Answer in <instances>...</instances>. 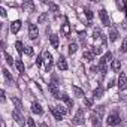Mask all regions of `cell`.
<instances>
[{"instance_id":"1","label":"cell","mask_w":127,"mask_h":127,"mask_svg":"<svg viewBox=\"0 0 127 127\" xmlns=\"http://www.w3.org/2000/svg\"><path fill=\"white\" fill-rule=\"evenodd\" d=\"M103 115H105V106L100 105V106H96V109L91 112V121L94 126H99L100 121L103 120Z\"/></svg>"},{"instance_id":"2","label":"cell","mask_w":127,"mask_h":127,"mask_svg":"<svg viewBox=\"0 0 127 127\" xmlns=\"http://www.w3.org/2000/svg\"><path fill=\"white\" fill-rule=\"evenodd\" d=\"M106 123H108V126H117V124H120L121 123V117H120V114L117 112V111H114V112H111L109 115H108V120H106Z\"/></svg>"},{"instance_id":"3","label":"cell","mask_w":127,"mask_h":127,"mask_svg":"<svg viewBox=\"0 0 127 127\" xmlns=\"http://www.w3.org/2000/svg\"><path fill=\"white\" fill-rule=\"evenodd\" d=\"M73 124H76V126H81V124H84V109H78L76 111V114H75V117H73Z\"/></svg>"},{"instance_id":"4","label":"cell","mask_w":127,"mask_h":127,"mask_svg":"<svg viewBox=\"0 0 127 127\" xmlns=\"http://www.w3.org/2000/svg\"><path fill=\"white\" fill-rule=\"evenodd\" d=\"M118 88L121 91L127 90V76H126V73H120V76H118Z\"/></svg>"},{"instance_id":"5","label":"cell","mask_w":127,"mask_h":127,"mask_svg":"<svg viewBox=\"0 0 127 127\" xmlns=\"http://www.w3.org/2000/svg\"><path fill=\"white\" fill-rule=\"evenodd\" d=\"M43 57H45V69H46V72H49L51 67H52V55L48 51H45L43 52Z\"/></svg>"},{"instance_id":"6","label":"cell","mask_w":127,"mask_h":127,"mask_svg":"<svg viewBox=\"0 0 127 127\" xmlns=\"http://www.w3.org/2000/svg\"><path fill=\"white\" fill-rule=\"evenodd\" d=\"M37 36H39L37 27H36L34 24H30V26H29V37H30L32 40H34V39H37Z\"/></svg>"},{"instance_id":"7","label":"cell","mask_w":127,"mask_h":127,"mask_svg":"<svg viewBox=\"0 0 127 127\" xmlns=\"http://www.w3.org/2000/svg\"><path fill=\"white\" fill-rule=\"evenodd\" d=\"M99 17H100V20H102V23H103V26H111V21H109V18H108V14H106V11L105 9H100L99 11Z\"/></svg>"},{"instance_id":"8","label":"cell","mask_w":127,"mask_h":127,"mask_svg":"<svg viewBox=\"0 0 127 127\" xmlns=\"http://www.w3.org/2000/svg\"><path fill=\"white\" fill-rule=\"evenodd\" d=\"M57 67L60 70H67V63H66V58L63 55H60L58 60H57Z\"/></svg>"},{"instance_id":"9","label":"cell","mask_w":127,"mask_h":127,"mask_svg":"<svg viewBox=\"0 0 127 127\" xmlns=\"http://www.w3.org/2000/svg\"><path fill=\"white\" fill-rule=\"evenodd\" d=\"M48 88H49L51 94H52L55 99H58V97H60V91H58V88H57V84H55V82H51V84L48 85Z\"/></svg>"},{"instance_id":"10","label":"cell","mask_w":127,"mask_h":127,"mask_svg":"<svg viewBox=\"0 0 127 127\" xmlns=\"http://www.w3.org/2000/svg\"><path fill=\"white\" fill-rule=\"evenodd\" d=\"M12 117H14V120H15L20 126H24V117L20 114V111H14V112H12Z\"/></svg>"},{"instance_id":"11","label":"cell","mask_w":127,"mask_h":127,"mask_svg":"<svg viewBox=\"0 0 127 127\" xmlns=\"http://www.w3.org/2000/svg\"><path fill=\"white\" fill-rule=\"evenodd\" d=\"M61 100L66 103V108L67 109H70V108H73V102H72V99L67 96V94H61Z\"/></svg>"},{"instance_id":"12","label":"cell","mask_w":127,"mask_h":127,"mask_svg":"<svg viewBox=\"0 0 127 127\" xmlns=\"http://www.w3.org/2000/svg\"><path fill=\"white\" fill-rule=\"evenodd\" d=\"M51 112L54 114V117H55L57 120H61L63 117H64V114H63V112H61L57 106H51Z\"/></svg>"},{"instance_id":"13","label":"cell","mask_w":127,"mask_h":127,"mask_svg":"<svg viewBox=\"0 0 127 127\" xmlns=\"http://www.w3.org/2000/svg\"><path fill=\"white\" fill-rule=\"evenodd\" d=\"M20 29H21V21H20V20H17V21H14V23L11 24V32H12V33H18Z\"/></svg>"},{"instance_id":"14","label":"cell","mask_w":127,"mask_h":127,"mask_svg":"<svg viewBox=\"0 0 127 127\" xmlns=\"http://www.w3.org/2000/svg\"><path fill=\"white\" fill-rule=\"evenodd\" d=\"M72 90H73V94H75L78 99L84 97V90H82V88H79L78 85H72Z\"/></svg>"},{"instance_id":"15","label":"cell","mask_w":127,"mask_h":127,"mask_svg":"<svg viewBox=\"0 0 127 127\" xmlns=\"http://www.w3.org/2000/svg\"><path fill=\"white\" fill-rule=\"evenodd\" d=\"M32 112L33 114H36V115H40L42 114V108H40V105L39 103H32Z\"/></svg>"},{"instance_id":"16","label":"cell","mask_w":127,"mask_h":127,"mask_svg":"<svg viewBox=\"0 0 127 127\" xmlns=\"http://www.w3.org/2000/svg\"><path fill=\"white\" fill-rule=\"evenodd\" d=\"M111 67H112L114 72H120V69H121V61H120V60H112Z\"/></svg>"},{"instance_id":"17","label":"cell","mask_w":127,"mask_h":127,"mask_svg":"<svg viewBox=\"0 0 127 127\" xmlns=\"http://www.w3.org/2000/svg\"><path fill=\"white\" fill-rule=\"evenodd\" d=\"M82 60H85V61H93V60H94V54H93L91 51H85V52L82 54Z\"/></svg>"},{"instance_id":"18","label":"cell","mask_w":127,"mask_h":127,"mask_svg":"<svg viewBox=\"0 0 127 127\" xmlns=\"http://www.w3.org/2000/svg\"><path fill=\"white\" fill-rule=\"evenodd\" d=\"M12 103L15 105V111H23V103L18 97H12Z\"/></svg>"},{"instance_id":"19","label":"cell","mask_w":127,"mask_h":127,"mask_svg":"<svg viewBox=\"0 0 127 127\" xmlns=\"http://www.w3.org/2000/svg\"><path fill=\"white\" fill-rule=\"evenodd\" d=\"M49 40H51V45H52V48H58V36H57V34H51Z\"/></svg>"},{"instance_id":"20","label":"cell","mask_w":127,"mask_h":127,"mask_svg":"<svg viewBox=\"0 0 127 127\" xmlns=\"http://www.w3.org/2000/svg\"><path fill=\"white\" fill-rule=\"evenodd\" d=\"M3 75H5V78H6V81H8L9 84H12V82H14V78L11 76V73H9V70H8L6 67H3Z\"/></svg>"},{"instance_id":"21","label":"cell","mask_w":127,"mask_h":127,"mask_svg":"<svg viewBox=\"0 0 127 127\" xmlns=\"http://www.w3.org/2000/svg\"><path fill=\"white\" fill-rule=\"evenodd\" d=\"M61 32H63V34H64V36H69V34H70V26H69L67 23H66V24H63Z\"/></svg>"},{"instance_id":"22","label":"cell","mask_w":127,"mask_h":127,"mask_svg":"<svg viewBox=\"0 0 127 127\" xmlns=\"http://www.w3.org/2000/svg\"><path fill=\"white\" fill-rule=\"evenodd\" d=\"M15 66H17V69H18L20 73H24V63H23L21 60H17V61H15Z\"/></svg>"},{"instance_id":"23","label":"cell","mask_w":127,"mask_h":127,"mask_svg":"<svg viewBox=\"0 0 127 127\" xmlns=\"http://www.w3.org/2000/svg\"><path fill=\"white\" fill-rule=\"evenodd\" d=\"M117 37H118V33H117V30H115V29H112V30H111V33H109V40H111V42H115V40H117Z\"/></svg>"},{"instance_id":"24","label":"cell","mask_w":127,"mask_h":127,"mask_svg":"<svg viewBox=\"0 0 127 127\" xmlns=\"http://www.w3.org/2000/svg\"><path fill=\"white\" fill-rule=\"evenodd\" d=\"M102 96H103V88H102V87H97V88L94 90V97L99 99V97H102Z\"/></svg>"},{"instance_id":"25","label":"cell","mask_w":127,"mask_h":127,"mask_svg":"<svg viewBox=\"0 0 127 127\" xmlns=\"http://www.w3.org/2000/svg\"><path fill=\"white\" fill-rule=\"evenodd\" d=\"M15 48H17V51H18L20 54H23V51H24V46H23V42H21V40H18V42L15 43Z\"/></svg>"},{"instance_id":"26","label":"cell","mask_w":127,"mask_h":127,"mask_svg":"<svg viewBox=\"0 0 127 127\" xmlns=\"http://www.w3.org/2000/svg\"><path fill=\"white\" fill-rule=\"evenodd\" d=\"M76 49H78V45H76V43H70V45H69V54H70V55L75 54Z\"/></svg>"},{"instance_id":"27","label":"cell","mask_w":127,"mask_h":127,"mask_svg":"<svg viewBox=\"0 0 127 127\" xmlns=\"http://www.w3.org/2000/svg\"><path fill=\"white\" fill-rule=\"evenodd\" d=\"M121 51H123V52H127V36L124 37V40H123V43H121Z\"/></svg>"},{"instance_id":"28","label":"cell","mask_w":127,"mask_h":127,"mask_svg":"<svg viewBox=\"0 0 127 127\" xmlns=\"http://www.w3.org/2000/svg\"><path fill=\"white\" fill-rule=\"evenodd\" d=\"M5 58H6V63H8V64H11V66H12V63H14L12 60H14V58H12L8 52H5Z\"/></svg>"},{"instance_id":"29","label":"cell","mask_w":127,"mask_h":127,"mask_svg":"<svg viewBox=\"0 0 127 127\" xmlns=\"http://www.w3.org/2000/svg\"><path fill=\"white\" fill-rule=\"evenodd\" d=\"M46 18H48V14H42V15L39 17V24H43V23L46 21Z\"/></svg>"},{"instance_id":"30","label":"cell","mask_w":127,"mask_h":127,"mask_svg":"<svg viewBox=\"0 0 127 127\" xmlns=\"http://www.w3.org/2000/svg\"><path fill=\"white\" fill-rule=\"evenodd\" d=\"M27 124H29V127H36V123H34V120L32 117L27 118Z\"/></svg>"},{"instance_id":"31","label":"cell","mask_w":127,"mask_h":127,"mask_svg":"<svg viewBox=\"0 0 127 127\" xmlns=\"http://www.w3.org/2000/svg\"><path fill=\"white\" fill-rule=\"evenodd\" d=\"M48 6L51 8V12H58V6L54 5V3H48Z\"/></svg>"},{"instance_id":"32","label":"cell","mask_w":127,"mask_h":127,"mask_svg":"<svg viewBox=\"0 0 127 127\" xmlns=\"http://www.w3.org/2000/svg\"><path fill=\"white\" fill-rule=\"evenodd\" d=\"M91 52H93L94 55H99V54L102 52V48H99V46H94V48L91 49Z\"/></svg>"},{"instance_id":"33","label":"cell","mask_w":127,"mask_h":127,"mask_svg":"<svg viewBox=\"0 0 127 127\" xmlns=\"http://www.w3.org/2000/svg\"><path fill=\"white\" fill-rule=\"evenodd\" d=\"M85 15H87V18H88V20H91V18H93V12H91L88 8L85 9Z\"/></svg>"},{"instance_id":"34","label":"cell","mask_w":127,"mask_h":127,"mask_svg":"<svg viewBox=\"0 0 127 127\" xmlns=\"http://www.w3.org/2000/svg\"><path fill=\"white\" fill-rule=\"evenodd\" d=\"M93 36H94V39L100 37V30H99V29H94V32H93Z\"/></svg>"},{"instance_id":"35","label":"cell","mask_w":127,"mask_h":127,"mask_svg":"<svg viewBox=\"0 0 127 127\" xmlns=\"http://www.w3.org/2000/svg\"><path fill=\"white\" fill-rule=\"evenodd\" d=\"M26 54L27 55H33V48L32 46H26Z\"/></svg>"},{"instance_id":"36","label":"cell","mask_w":127,"mask_h":127,"mask_svg":"<svg viewBox=\"0 0 127 127\" xmlns=\"http://www.w3.org/2000/svg\"><path fill=\"white\" fill-rule=\"evenodd\" d=\"M84 103H85V106H88V108H91V105H93V102H91L90 99H84Z\"/></svg>"},{"instance_id":"37","label":"cell","mask_w":127,"mask_h":127,"mask_svg":"<svg viewBox=\"0 0 127 127\" xmlns=\"http://www.w3.org/2000/svg\"><path fill=\"white\" fill-rule=\"evenodd\" d=\"M24 8H29V9H32V11H33V8H34V6H33V3H24Z\"/></svg>"},{"instance_id":"38","label":"cell","mask_w":127,"mask_h":127,"mask_svg":"<svg viewBox=\"0 0 127 127\" xmlns=\"http://www.w3.org/2000/svg\"><path fill=\"white\" fill-rule=\"evenodd\" d=\"M78 34H79V37H81V40H84V39H85V32H79Z\"/></svg>"},{"instance_id":"39","label":"cell","mask_w":127,"mask_h":127,"mask_svg":"<svg viewBox=\"0 0 127 127\" xmlns=\"http://www.w3.org/2000/svg\"><path fill=\"white\" fill-rule=\"evenodd\" d=\"M0 14H2V17H6V12H5L3 8H0Z\"/></svg>"},{"instance_id":"40","label":"cell","mask_w":127,"mask_h":127,"mask_svg":"<svg viewBox=\"0 0 127 127\" xmlns=\"http://www.w3.org/2000/svg\"><path fill=\"white\" fill-rule=\"evenodd\" d=\"M40 63H42V57H37V60H36V64L39 66V64H40Z\"/></svg>"},{"instance_id":"41","label":"cell","mask_w":127,"mask_h":127,"mask_svg":"<svg viewBox=\"0 0 127 127\" xmlns=\"http://www.w3.org/2000/svg\"><path fill=\"white\" fill-rule=\"evenodd\" d=\"M0 96H2V100H5V91L2 90V93H0Z\"/></svg>"}]
</instances>
